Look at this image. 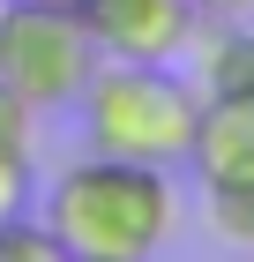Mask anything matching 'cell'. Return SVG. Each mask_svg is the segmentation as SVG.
<instances>
[{
  "instance_id": "obj_1",
  "label": "cell",
  "mask_w": 254,
  "mask_h": 262,
  "mask_svg": "<svg viewBox=\"0 0 254 262\" xmlns=\"http://www.w3.org/2000/svg\"><path fill=\"white\" fill-rule=\"evenodd\" d=\"M45 232L75 262H142L179 232V195L165 165L142 158H75L45 195Z\"/></svg>"
},
{
  "instance_id": "obj_7",
  "label": "cell",
  "mask_w": 254,
  "mask_h": 262,
  "mask_svg": "<svg viewBox=\"0 0 254 262\" xmlns=\"http://www.w3.org/2000/svg\"><path fill=\"white\" fill-rule=\"evenodd\" d=\"M210 217L232 247H254V180L247 187H210Z\"/></svg>"
},
{
  "instance_id": "obj_4",
  "label": "cell",
  "mask_w": 254,
  "mask_h": 262,
  "mask_svg": "<svg viewBox=\"0 0 254 262\" xmlns=\"http://www.w3.org/2000/svg\"><path fill=\"white\" fill-rule=\"evenodd\" d=\"M105 60H179L195 45V0H75Z\"/></svg>"
},
{
  "instance_id": "obj_5",
  "label": "cell",
  "mask_w": 254,
  "mask_h": 262,
  "mask_svg": "<svg viewBox=\"0 0 254 262\" xmlns=\"http://www.w3.org/2000/svg\"><path fill=\"white\" fill-rule=\"evenodd\" d=\"M187 165L202 172V187H247L254 180V105L247 98H202Z\"/></svg>"
},
{
  "instance_id": "obj_6",
  "label": "cell",
  "mask_w": 254,
  "mask_h": 262,
  "mask_svg": "<svg viewBox=\"0 0 254 262\" xmlns=\"http://www.w3.org/2000/svg\"><path fill=\"white\" fill-rule=\"evenodd\" d=\"M202 98H247L254 105V30H217L202 45Z\"/></svg>"
},
{
  "instance_id": "obj_8",
  "label": "cell",
  "mask_w": 254,
  "mask_h": 262,
  "mask_svg": "<svg viewBox=\"0 0 254 262\" xmlns=\"http://www.w3.org/2000/svg\"><path fill=\"white\" fill-rule=\"evenodd\" d=\"M60 240L45 232V225H8L0 217V262H53Z\"/></svg>"
},
{
  "instance_id": "obj_2",
  "label": "cell",
  "mask_w": 254,
  "mask_h": 262,
  "mask_svg": "<svg viewBox=\"0 0 254 262\" xmlns=\"http://www.w3.org/2000/svg\"><path fill=\"white\" fill-rule=\"evenodd\" d=\"M202 120V90L179 82L172 60H112L82 82V135L105 158L179 165Z\"/></svg>"
},
{
  "instance_id": "obj_10",
  "label": "cell",
  "mask_w": 254,
  "mask_h": 262,
  "mask_svg": "<svg viewBox=\"0 0 254 262\" xmlns=\"http://www.w3.org/2000/svg\"><path fill=\"white\" fill-rule=\"evenodd\" d=\"M195 8H210V15H247L254 0H195Z\"/></svg>"
},
{
  "instance_id": "obj_3",
  "label": "cell",
  "mask_w": 254,
  "mask_h": 262,
  "mask_svg": "<svg viewBox=\"0 0 254 262\" xmlns=\"http://www.w3.org/2000/svg\"><path fill=\"white\" fill-rule=\"evenodd\" d=\"M98 75V45L82 30L75 0H8L0 8V82L38 105H75Z\"/></svg>"
},
{
  "instance_id": "obj_9",
  "label": "cell",
  "mask_w": 254,
  "mask_h": 262,
  "mask_svg": "<svg viewBox=\"0 0 254 262\" xmlns=\"http://www.w3.org/2000/svg\"><path fill=\"white\" fill-rule=\"evenodd\" d=\"M30 113H38V105L0 82V150H30Z\"/></svg>"
}]
</instances>
